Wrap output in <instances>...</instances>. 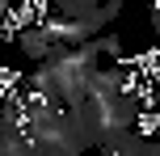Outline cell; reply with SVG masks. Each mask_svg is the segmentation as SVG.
<instances>
[{
  "label": "cell",
  "instance_id": "1",
  "mask_svg": "<svg viewBox=\"0 0 160 156\" xmlns=\"http://www.w3.org/2000/svg\"><path fill=\"white\" fill-rule=\"evenodd\" d=\"M139 106H143L139 93H88L76 106V114H80V123H84L93 148H110L122 131H135Z\"/></svg>",
  "mask_w": 160,
  "mask_h": 156
},
{
  "label": "cell",
  "instance_id": "2",
  "mask_svg": "<svg viewBox=\"0 0 160 156\" xmlns=\"http://www.w3.org/2000/svg\"><path fill=\"white\" fill-rule=\"evenodd\" d=\"M13 42H17V51H21L30 63H42V59H51V55L59 51V42L51 38V30H47L42 21H38V25H25V30H17Z\"/></svg>",
  "mask_w": 160,
  "mask_h": 156
},
{
  "label": "cell",
  "instance_id": "3",
  "mask_svg": "<svg viewBox=\"0 0 160 156\" xmlns=\"http://www.w3.org/2000/svg\"><path fill=\"white\" fill-rule=\"evenodd\" d=\"M101 4L105 0H51V8H55L59 17H93Z\"/></svg>",
  "mask_w": 160,
  "mask_h": 156
},
{
  "label": "cell",
  "instance_id": "4",
  "mask_svg": "<svg viewBox=\"0 0 160 156\" xmlns=\"http://www.w3.org/2000/svg\"><path fill=\"white\" fill-rule=\"evenodd\" d=\"M97 47H101V55L122 59V38H118V34H97Z\"/></svg>",
  "mask_w": 160,
  "mask_h": 156
},
{
  "label": "cell",
  "instance_id": "5",
  "mask_svg": "<svg viewBox=\"0 0 160 156\" xmlns=\"http://www.w3.org/2000/svg\"><path fill=\"white\" fill-rule=\"evenodd\" d=\"M152 30H156V38H160V0L152 4Z\"/></svg>",
  "mask_w": 160,
  "mask_h": 156
},
{
  "label": "cell",
  "instance_id": "6",
  "mask_svg": "<svg viewBox=\"0 0 160 156\" xmlns=\"http://www.w3.org/2000/svg\"><path fill=\"white\" fill-rule=\"evenodd\" d=\"M4 4H21V0H4Z\"/></svg>",
  "mask_w": 160,
  "mask_h": 156
}]
</instances>
